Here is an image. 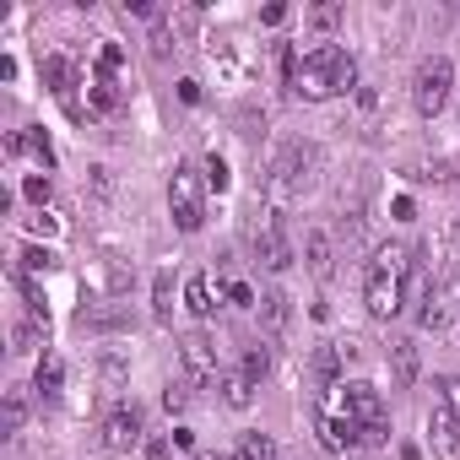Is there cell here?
<instances>
[{"label": "cell", "mask_w": 460, "mask_h": 460, "mask_svg": "<svg viewBox=\"0 0 460 460\" xmlns=\"http://www.w3.org/2000/svg\"><path fill=\"white\" fill-rule=\"evenodd\" d=\"M288 87H293L298 98H309V103H325V98L358 93V60H352L341 44H314L304 60H293Z\"/></svg>", "instance_id": "obj_1"}, {"label": "cell", "mask_w": 460, "mask_h": 460, "mask_svg": "<svg viewBox=\"0 0 460 460\" xmlns=\"http://www.w3.org/2000/svg\"><path fill=\"white\" fill-rule=\"evenodd\" d=\"M314 173H320V146L314 141H288L271 163H266V200H271V211H282V206H293L309 184H314Z\"/></svg>", "instance_id": "obj_2"}, {"label": "cell", "mask_w": 460, "mask_h": 460, "mask_svg": "<svg viewBox=\"0 0 460 460\" xmlns=\"http://www.w3.org/2000/svg\"><path fill=\"white\" fill-rule=\"evenodd\" d=\"M449 87H455V66H449L444 55H428V60L417 66V76H411V109H417L422 119H438L444 103H449Z\"/></svg>", "instance_id": "obj_3"}, {"label": "cell", "mask_w": 460, "mask_h": 460, "mask_svg": "<svg viewBox=\"0 0 460 460\" xmlns=\"http://www.w3.org/2000/svg\"><path fill=\"white\" fill-rule=\"evenodd\" d=\"M168 211L179 222V234H200V222H206V195H200V173L190 163H173L168 173Z\"/></svg>", "instance_id": "obj_4"}, {"label": "cell", "mask_w": 460, "mask_h": 460, "mask_svg": "<svg viewBox=\"0 0 460 460\" xmlns=\"http://www.w3.org/2000/svg\"><path fill=\"white\" fill-rule=\"evenodd\" d=\"M250 244H255V261H261L266 271H288V266H293V239H288V227H282V211H271V206L261 211Z\"/></svg>", "instance_id": "obj_5"}, {"label": "cell", "mask_w": 460, "mask_h": 460, "mask_svg": "<svg viewBox=\"0 0 460 460\" xmlns=\"http://www.w3.org/2000/svg\"><path fill=\"white\" fill-rule=\"evenodd\" d=\"M98 438H103V449H109V455H125V449H141V444H146V428H141V411H136V406H114V411L103 417V428H98Z\"/></svg>", "instance_id": "obj_6"}, {"label": "cell", "mask_w": 460, "mask_h": 460, "mask_svg": "<svg viewBox=\"0 0 460 460\" xmlns=\"http://www.w3.org/2000/svg\"><path fill=\"white\" fill-rule=\"evenodd\" d=\"M401 293H406V277L368 271V282H363V304H368L374 320H395V314H401Z\"/></svg>", "instance_id": "obj_7"}, {"label": "cell", "mask_w": 460, "mask_h": 460, "mask_svg": "<svg viewBox=\"0 0 460 460\" xmlns=\"http://www.w3.org/2000/svg\"><path fill=\"white\" fill-rule=\"evenodd\" d=\"M341 411H347L358 428H379V422H385V395H379L374 385L352 379V385H341Z\"/></svg>", "instance_id": "obj_8"}, {"label": "cell", "mask_w": 460, "mask_h": 460, "mask_svg": "<svg viewBox=\"0 0 460 460\" xmlns=\"http://www.w3.org/2000/svg\"><path fill=\"white\" fill-rule=\"evenodd\" d=\"M179 358H184V374H190L195 385H217V379H222L217 347H211L206 336H184V341H179Z\"/></svg>", "instance_id": "obj_9"}, {"label": "cell", "mask_w": 460, "mask_h": 460, "mask_svg": "<svg viewBox=\"0 0 460 460\" xmlns=\"http://www.w3.org/2000/svg\"><path fill=\"white\" fill-rule=\"evenodd\" d=\"M314 428H320V444L331 449V455H347V449H363V428L341 411V417H331V411H314Z\"/></svg>", "instance_id": "obj_10"}, {"label": "cell", "mask_w": 460, "mask_h": 460, "mask_svg": "<svg viewBox=\"0 0 460 460\" xmlns=\"http://www.w3.org/2000/svg\"><path fill=\"white\" fill-rule=\"evenodd\" d=\"M44 82H49V93H55L66 109L76 103V66H71L66 55H49V60H44Z\"/></svg>", "instance_id": "obj_11"}, {"label": "cell", "mask_w": 460, "mask_h": 460, "mask_svg": "<svg viewBox=\"0 0 460 460\" xmlns=\"http://www.w3.org/2000/svg\"><path fill=\"white\" fill-rule=\"evenodd\" d=\"M255 320H261L271 336H282V331L293 325V304H288V293H277V288H271V293H261V304H255Z\"/></svg>", "instance_id": "obj_12"}, {"label": "cell", "mask_w": 460, "mask_h": 460, "mask_svg": "<svg viewBox=\"0 0 460 460\" xmlns=\"http://www.w3.org/2000/svg\"><path fill=\"white\" fill-rule=\"evenodd\" d=\"M428 433H433V444H438L444 455H460V422H455V411H449L444 401H433V411H428Z\"/></svg>", "instance_id": "obj_13"}, {"label": "cell", "mask_w": 460, "mask_h": 460, "mask_svg": "<svg viewBox=\"0 0 460 460\" xmlns=\"http://www.w3.org/2000/svg\"><path fill=\"white\" fill-rule=\"evenodd\" d=\"M304 266H309L320 282L336 271V255H331V234H320V227H309V234H304Z\"/></svg>", "instance_id": "obj_14"}, {"label": "cell", "mask_w": 460, "mask_h": 460, "mask_svg": "<svg viewBox=\"0 0 460 460\" xmlns=\"http://www.w3.org/2000/svg\"><path fill=\"white\" fill-rule=\"evenodd\" d=\"M33 390H39L44 401H55V395L66 390V363H60L55 352H44V358H39V368H33Z\"/></svg>", "instance_id": "obj_15"}, {"label": "cell", "mask_w": 460, "mask_h": 460, "mask_svg": "<svg viewBox=\"0 0 460 460\" xmlns=\"http://www.w3.org/2000/svg\"><path fill=\"white\" fill-rule=\"evenodd\" d=\"M217 390H222V401L234 406V411H244V406L255 401V379H250L244 368H234V374H222V379H217Z\"/></svg>", "instance_id": "obj_16"}, {"label": "cell", "mask_w": 460, "mask_h": 460, "mask_svg": "<svg viewBox=\"0 0 460 460\" xmlns=\"http://www.w3.org/2000/svg\"><path fill=\"white\" fill-rule=\"evenodd\" d=\"M184 309H190L195 320H211V314H217V298H211V277H190V282H184Z\"/></svg>", "instance_id": "obj_17"}, {"label": "cell", "mask_w": 460, "mask_h": 460, "mask_svg": "<svg viewBox=\"0 0 460 460\" xmlns=\"http://www.w3.org/2000/svg\"><path fill=\"white\" fill-rule=\"evenodd\" d=\"M368 271H385V277H411V250L406 244H379L374 266Z\"/></svg>", "instance_id": "obj_18"}, {"label": "cell", "mask_w": 460, "mask_h": 460, "mask_svg": "<svg viewBox=\"0 0 460 460\" xmlns=\"http://www.w3.org/2000/svg\"><path fill=\"white\" fill-rule=\"evenodd\" d=\"M390 368H395V385L411 390V385H417V368H422V363H417V347H411V341H395V347H390Z\"/></svg>", "instance_id": "obj_19"}, {"label": "cell", "mask_w": 460, "mask_h": 460, "mask_svg": "<svg viewBox=\"0 0 460 460\" xmlns=\"http://www.w3.org/2000/svg\"><path fill=\"white\" fill-rule=\"evenodd\" d=\"M22 422H28V390H6V411H0V433H6V438H17V433H22Z\"/></svg>", "instance_id": "obj_20"}, {"label": "cell", "mask_w": 460, "mask_h": 460, "mask_svg": "<svg viewBox=\"0 0 460 460\" xmlns=\"http://www.w3.org/2000/svg\"><path fill=\"white\" fill-rule=\"evenodd\" d=\"M152 320L173 325V277L168 271H157V282H152Z\"/></svg>", "instance_id": "obj_21"}, {"label": "cell", "mask_w": 460, "mask_h": 460, "mask_svg": "<svg viewBox=\"0 0 460 460\" xmlns=\"http://www.w3.org/2000/svg\"><path fill=\"white\" fill-rule=\"evenodd\" d=\"M341 358H347V352H341L336 341H325V347H314V363H309V368H314V379H325V385H331V379L341 374Z\"/></svg>", "instance_id": "obj_22"}, {"label": "cell", "mask_w": 460, "mask_h": 460, "mask_svg": "<svg viewBox=\"0 0 460 460\" xmlns=\"http://www.w3.org/2000/svg\"><path fill=\"white\" fill-rule=\"evenodd\" d=\"M234 460H277V444H271L266 433H239V449H234Z\"/></svg>", "instance_id": "obj_23"}, {"label": "cell", "mask_w": 460, "mask_h": 460, "mask_svg": "<svg viewBox=\"0 0 460 460\" xmlns=\"http://www.w3.org/2000/svg\"><path fill=\"white\" fill-rule=\"evenodd\" d=\"M44 336H49V331H44V325H39L33 314L12 325V347H17V352H39V341H44Z\"/></svg>", "instance_id": "obj_24"}, {"label": "cell", "mask_w": 460, "mask_h": 460, "mask_svg": "<svg viewBox=\"0 0 460 460\" xmlns=\"http://www.w3.org/2000/svg\"><path fill=\"white\" fill-rule=\"evenodd\" d=\"M244 374H250L255 385L271 374V347H266V341H250V347H244Z\"/></svg>", "instance_id": "obj_25"}, {"label": "cell", "mask_w": 460, "mask_h": 460, "mask_svg": "<svg viewBox=\"0 0 460 460\" xmlns=\"http://www.w3.org/2000/svg\"><path fill=\"white\" fill-rule=\"evenodd\" d=\"M49 190H55V184H49V173H28V179H22V195H28V206H33V211H49Z\"/></svg>", "instance_id": "obj_26"}, {"label": "cell", "mask_w": 460, "mask_h": 460, "mask_svg": "<svg viewBox=\"0 0 460 460\" xmlns=\"http://www.w3.org/2000/svg\"><path fill=\"white\" fill-rule=\"evenodd\" d=\"M341 17H347V12L336 6V0H325V6H309V17H304V22H309L314 33H331V28H336Z\"/></svg>", "instance_id": "obj_27"}, {"label": "cell", "mask_w": 460, "mask_h": 460, "mask_svg": "<svg viewBox=\"0 0 460 460\" xmlns=\"http://www.w3.org/2000/svg\"><path fill=\"white\" fill-rule=\"evenodd\" d=\"M22 227H28L33 239H55L60 234V217L55 211H33V217H22Z\"/></svg>", "instance_id": "obj_28"}, {"label": "cell", "mask_w": 460, "mask_h": 460, "mask_svg": "<svg viewBox=\"0 0 460 460\" xmlns=\"http://www.w3.org/2000/svg\"><path fill=\"white\" fill-rule=\"evenodd\" d=\"M49 266H55V255H49V250H39V244H28V250H22V277H44Z\"/></svg>", "instance_id": "obj_29"}, {"label": "cell", "mask_w": 460, "mask_h": 460, "mask_svg": "<svg viewBox=\"0 0 460 460\" xmlns=\"http://www.w3.org/2000/svg\"><path fill=\"white\" fill-rule=\"evenodd\" d=\"M222 293H227V304H234V309H255L261 304V293L250 282H222Z\"/></svg>", "instance_id": "obj_30"}, {"label": "cell", "mask_w": 460, "mask_h": 460, "mask_svg": "<svg viewBox=\"0 0 460 460\" xmlns=\"http://www.w3.org/2000/svg\"><path fill=\"white\" fill-rule=\"evenodd\" d=\"M141 455H146V460H173V433H152V438L141 444Z\"/></svg>", "instance_id": "obj_31"}, {"label": "cell", "mask_w": 460, "mask_h": 460, "mask_svg": "<svg viewBox=\"0 0 460 460\" xmlns=\"http://www.w3.org/2000/svg\"><path fill=\"white\" fill-rule=\"evenodd\" d=\"M438 401H444V406L455 411V422H460V374H444V379H438Z\"/></svg>", "instance_id": "obj_32"}, {"label": "cell", "mask_w": 460, "mask_h": 460, "mask_svg": "<svg viewBox=\"0 0 460 460\" xmlns=\"http://www.w3.org/2000/svg\"><path fill=\"white\" fill-rule=\"evenodd\" d=\"M146 44H152V55H157V60H163V55H168V49H173V28H168V22H163V17H157V22H152V39H146Z\"/></svg>", "instance_id": "obj_33"}, {"label": "cell", "mask_w": 460, "mask_h": 460, "mask_svg": "<svg viewBox=\"0 0 460 460\" xmlns=\"http://www.w3.org/2000/svg\"><path fill=\"white\" fill-rule=\"evenodd\" d=\"M206 190H217V195H222V190H227V163H222V157H217V152H211V157H206Z\"/></svg>", "instance_id": "obj_34"}, {"label": "cell", "mask_w": 460, "mask_h": 460, "mask_svg": "<svg viewBox=\"0 0 460 460\" xmlns=\"http://www.w3.org/2000/svg\"><path fill=\"white\" fill-rule=\"evenodd\" d=\"M163 406H168V411H184V406H190V390H184V385H168V390H163Z\"/></svg>", "instance_id": "obj_35"}, {"label": "cell", "mask_w": 460, "mask_h": 460, "mask_svg": "<svg viewBox=\"0 0 460 460\" xmlns=\"http://www.w3.org/2000/svg\"><path fill=\"white\" fill-rule=\"evenodd\" d=\"M119 12H125V17H141V22H157V6H146V0H125Z\"/></svg>", "instance_id": "obj_36"}, {"label": "cell", "mask_w": 460, "mask_h": 460, "mask_svg": "<svg viewBox=\"0 0 460 460\" xmlns=\"http://www.w3.org/2000/svg\"><path fill=\"white\" fill-rule=\"evenodd\" d=\"M379 444H390V428L379 422V428H363V449H379Z\"/></svg>", "instance_id": "obj_37"}, {"label": "cell", "mask_w": 460, "mask_h": 460, "mask_svg": "<svg viewBox=\"0 0 460 460\" xmlns=\"http://www.w3.org/2000/svg\"><path fill=\"white\" fill-rule=\"evenodd\" d=\"M103 379H109V385H119V379H125V363H119V358H114V352H109V358H103Z\"/></svg>", "instance_id": "obj_38"}, {"label": "cell", "mask_w": 460, "mask_h": 460, "mask_svg": "<svg viewBox=\"0 0 460 460\" xmlns=\"http://www.w3.org/2000/svg\"><path fill=\"white\" fill-rule=\"evenodd\" d=\"M261 22H266V28H282V22H288V6H266Z\"/></svg>", "instance_id": "obj_39"}, {"label": "cell", "mask_w": 460, "mask_h": 460, "mask_svg": "<svg viewBox=\"0 0 460 460\" xmlns=\"http://www.w3.org/2000/svg\"><path fill=\"white\" fill-rule=\"evenodd\" d=\"M179 98L184 103H200V82H179Z\"/></svg>", "instance_id": "obj_40"}, {"label": "cell", "mask_w": 460, "mask_h": 460, "mask_svg": "<svg viewBox=\"0 0 460 460\" xmlns=\"http://www.w3.org/2000/svg\"><path fill=\"white\" fill-rule=\"evenodd\" d=\"M195 460H217V455H195Z\"/></svg>", "instance_id": "obj_41"}]
</instances>
